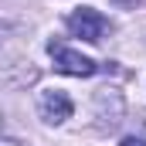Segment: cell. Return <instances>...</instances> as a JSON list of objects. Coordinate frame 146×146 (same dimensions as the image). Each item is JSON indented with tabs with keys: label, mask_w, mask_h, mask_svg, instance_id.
Here are the masks:
<instances>
[{
	"label": "cell",
	"mask_w": 146,
	"mask_h": 146,
	"mask_svg": "<svg viewBox=\"0 0 146 146\" xmlns=\"http://www.w3.org/2000/svg\"><path fill=\"white\" fill-rule=\"evenodd\" d=\"M48 54H51V61H54V72H61V75L88 78V75L99 72V61H92L88 54L75 51L68 44H61V41H48Z\"/></svg>",
	"instance_id": "6da1fadb"
},
{
	"label": "cell",
	"mask_w": 146,
	"mask_h": 146,
	"mask_svg": "<svg viewBox=\"0 0 146 146\" xmlns=\"http://www.w3.org/2000/svg\"><path fill=\"white\" fill-rule=\"evenodd\" d=\"M65 24H68L72 37H82V41H88V44L102 41V34L109 31V21H106L99 10H92V7H78V10H72Z\"/></svg>",
	"instance_id": "7a4b0ae2"
},
{
	"label": "cell",
	"mask_w": 146,
	"mask_h": 146,
	"mask_svg": "<svg viewBox=\"0 0 146 146\" xmlns=\"http://www.w3.org/2000/svg\"><path fill=\"white\" fill-rule=\"evenodd\" d=\"M72 112H75V102L68 99V92H61V88H48V92L37 95V115L48 126H61L65 119H72Z\"/></svg>",
	"instance_id": "3957f363"
},
{
	"label": "cell",
	"mask_w": 146,
	"mask_h": 146,
	"mask_svg": "<svg viewBox=\"0 0 146 146\" xmlns=\"http://www.w3.org/2000/svg\"><path fill=\"white\" fill-rule=\"evenodd\" d=\"M119 146H146V139H143V136H126Z\"/></svg>",
	"instance_id": "277c9868"
},
{
	"label": "cell",
	"mask_w": 146,
	"mask_h": 146,
	"mask_svg": "<svg viewBox=\"0 0 146 146\" xmlns=\"http://www.w3.org/2000/svg\"><path fill=\"white\" fill-rule=\"evenodd\" d=\"M0 146H21L17 139H0Z\"/></svg>",
	"instance_id": "5b68a950"
},
{
	"label": "cell",
	"mask_w": 146,
	"mask_h": 146,
	"mask_svg": "<svg viewBox=\"0 0 146 146\" xmlns=\"http://www.w3.org/2000/svg\"><path fill=\"white\" fill-rule=\"evenodd\" d=\"M0 126H3V115H0Z\"/></svg>",
	"instance_id": "8992f818"
}]
</instances>
